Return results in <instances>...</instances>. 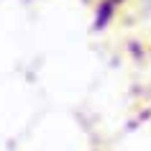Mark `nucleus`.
<instances>
[{
	"instance_id": "obj_1",
	"label": "nucleus",
	"mask_w": 151,
	"mask_h": 151,
	"mask_svg": "<svg viewBox=\"0 0 151 151\" xmlns=\"http://www.w3.org/2000/svg\"><path fill=\"white\" fill-rule=\"evenodd\" d=\"M149 5H151V0H149Z\"/></svg>"
}]
</instances>
